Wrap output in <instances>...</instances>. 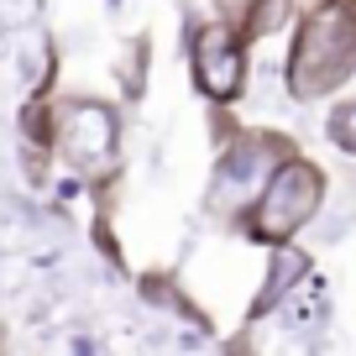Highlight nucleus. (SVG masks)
Returning a JSON list of instances; mask_svg holds the SVG:
<instances>
[{
  "instance_id": "1",
  "label": "nucleus",
  "mask_w": 356,
  "mask_h": 356,
  "mask_svg": "<svg viewBox=\"0 0 356 356\" xmlns=\"http://www.w3.org/2000/svg\"><path fill=\"white\" fill-rule=\"evenodd\" d=\"M351 74H356V11L346 0H330L299 26V42L289 58V89L299 100H320Z\"/></svg>"
},
{
  "instance_id": "2",
  "label": "nucleus",
  "mask_w": 356,
  "mask_h": 356,
  "mask_svg": "<svg viewBox=\"0 0 356 356\" xmlns=\"http://www.w3.org/2000/svg\"><path fill=\"white\" fill-rule=\"evenodd\" d=\"M42 142L63 157L74 173L100 178L115 168V147H121V126L105 100H63L53 121L42 126Z\"/></svg>"
},
{
  "instance_id": "3",
  "label": "nucleus",
  "mask_w": 356,
  "mask_h": 356,
  "mask_svg": "<svg viewBox=\"0 0 356 356\" xmlns=\"http://www.w3.org/2000/svg\"><path fill=\"white\" fill-rule=\"evenodd\" d=\"M325 200V173L304 157H283L262 194L252 200V236L257 241H289Z\"/></svg>"
},
{
  "instance_id": "4",
  "label": "nucleus",
  "mask_w": 356,
  "mask_h": 356,
  "mask_svg": "<svg viewBox=\"0 0 356 356\" xmlns=\"http://www.w3.org/2000/svg\"><path fill=\"white\" fill-rule=\"evenodd\" d=\"M289 142H273V136H246L225 152L220 173H215V210H236V204H252L262 194V184L273 178V168L289 157Z\"/></svg>"
},
{
  "instance_id": "5",
  "label": "nucleus",
  "mask_w": 356,
  "mask_h": 356,
  "mask_svg": "<svg viewBox=\"0 0 356 356\" xmlns=\"http://www.w3.org/2000/svg\"><path fill=\"white\" fill-rule=\"evenodd\" d=\"M194 84H200L215 105L241 95L246 47H241V37H236V26H204V32L194 37Z\"/></svg>"
},
{
  "instance_id": "6",
  "label": "nucleus",
  "mask_w": 356,
  "mask_h": 356,
  "mask_svg": "<svg viewBox=\"0 0 356 356\" xmlns=\"http://www.w3.org/2000/svg\"><path fill=\"white\" fill-rule=\"evenodd\" d=\"M330 136H335V147H341V152H356V100L341 105V111L330 115Z\"/></svg>"
},
{
  "instance_id": "7",
  "label": "nucleus",
  "mask_w": 356,
  "mask_h": 356,
  "mask_svg": "<svg viewBox=\"0 0 356 356\" xmlns=\"http://www.w3.org/2000/svg\"><path fill=\"white\" fill-rule=\"evenodd\" d=\"M220 11H231V16H246V11H252V0H220Z\"/></svg>"
}]
</instances>
